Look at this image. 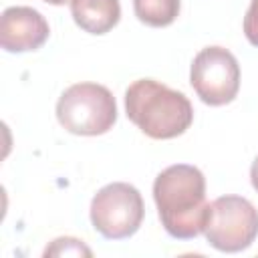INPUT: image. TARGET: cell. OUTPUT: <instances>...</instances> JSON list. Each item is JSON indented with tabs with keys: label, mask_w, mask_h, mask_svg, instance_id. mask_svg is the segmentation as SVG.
I'll return each instance as SVG.
<instances>
[{
	"label": "cell",
	"mask_w": 258,
	"mask_h": 258,
	"mask_svg": "<svg viewBox=\"0 0 258 258\" xmlns=\"http://www.w3.org/2000/svg\"><path fill=\"white\" fill-rule=\"evenodd\" d=\"M56 119L73 135H103L117 121V103L105 85L75 83L58 97Z\"/></svg>",
	"instance_id": "obj_3"
},
{
	"label": "cell",
	"mask_w": 258,
	"mask_h": 258,
	"mask_svg": "<svg viewBox=\"0 0 258 258\" xmlns=\"http://www.w3.org/2000/svg\"><path fill=\"white\" fill-rule=\"evenodd\" d=\"M179 0H133V10L139 22L151 28H163L179 16Z\"/></svg>",
	"instance_id": "obj_9"
},
{
	"label": "cell",
	"mask_w": 258,
	"mask_h": 258,
	"mask_svg": "<svg viewBox=\"0 0 258 258\" xmlns=\"http://www.w3.org/2000/svg\"><path fill=\"white\" fill-rule=\"evenodd\" d=\"M125 113L129 121L151 139H173L194 123L189 99L153 79H137L125 91Z\"/></svg>",
	"instance_id": "obj_2"
},
{
	"label": "cell",
	"mask_w": 258,
	"mask_h": 258,
	"mask_svg": "<svg viewBox=\"0 0 258 258\" xmlns=\"http://www.w3.org/2000/svg\"><path fill=\"white\" fill-rule=\"evenodd\" d=\"M189 83L206 105H228L240 91V64L228 48L206 46L191 60Z\"/></svg>",
	"instance_id": "obj_6"
},
{
	"label": "cell",
	"mask_w": 258,
	"mask_h": 258,
	"mask_svg": "<svg viewBox=\"0 0 258 258\" xmlns=\"http://www.w3.org/2000/svg\"><path fill=\"white\" fill-rule=\"evenodd\" d=\"M153 200L165 232L179 240L204 234L210 204L204 173L187 163L165 167L153 181Z\"/></svg>",
	"instance_id": "obj_1"
},
{
	"label": "cell",
	"mask_w": 258,
	"mask_h": 258,
	"mask_svg": "<svg viewBox=\"0 0 258 258\" xmlns=\"http://www.w3.org/2000/svg\"><path fill=\"white\" fill-rule=\"evenodd\" d=\"M204 236L220 252H242L258 238V210L242 196L216 198L210 204Z\"/></svg>",
	"instance_id": "obj_5"
},
{
	"label": "cell",
	"mask_w": 258,
	"mask_h": 258,
	"mask_svg": "<svg viewBox=\"0 0 258 258\" xmlns=\"http://www.w3.org/2000/svg\"><path fill=\"white\" fill-rule=\"evenodd\" d=\"M89 214L93 228L101 236L109 240H123L139 230L145 206L135 185L113 181L93 196Z\"/></svg>",
	"instance_id": "obj_4"
},
{
	"label": "cell",
	"mask_w": 258,
	"mask_h": 258,
	"mask_svg": "<svg viewBox=\"0 0 258 258\" xmlns=\"http://www.w3.org/2000/svg\"><path fill=\"white\" fill-rule=\"evenodd\" d=\"M244 36L250 44L258 46V0H252L244 16Z\"/></svg>",
	"instance_id": "obj_11"
},
{
	"label": "cell",
	"mask_w": 258,
	"mask_h": 258,
	"mask_svg": "<svg viewBox=\"0 0 258 258\" xmlns=\"http://www.w3.org/2000/svg\"><path fill=\"white\" fill-rule=\"evenodd\" d=\"M69 6L75 24L89 34H107L121 18L119 0H71Z\"/></svg>",
	"instance_id": "obj_8"
},
{
	"label": "cell",
	"mask_w": 258,
	"mask_h": 258,
	"mask_svg": "<svg viewBox=\"0 0 258 258\" xmlns=\"http://www.w3.org/2000/svg\"><path fill=\"white\" fill-rule=\"evenodd\" d=\"M50 34L44 16L30 6H10L0 16V46L8 52L40 48Z\"/></svg>",
	"instance_id": "obj_7"
},
{
	"label": "cell",
	"mask_w": 258,
	"mask_h": 258,
	"mask_svg": "<svg viewBox=\"0 0 258 258\" xmlns=\"http://www.w3.org/2000/svg\"><path fill=\"white\" fill-rule=\"evenodd\" d=\"M250 181H252V187L258 191V157L254 159V163L250 167Z\"/></svg>",
	"instance_id": "obj_12"
},
{
	"label": "cell",
	"mask_w": 258,
	"mask_h": 258,
	"mask_svg": "<svg viewBox=\"0 0 258 258\" xmlns=\"http://www.w3.org/2000/svg\"><path fill=\"white\" fill-rule=\"evenodd\" d=\"M44 256H93L91 248H87L83 244V240H77V238H56L50 242V246H46L44 250Z\"/></svg>",
	"instance_id": "obj_10"
}]
</instances>
